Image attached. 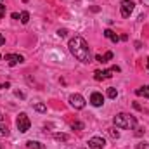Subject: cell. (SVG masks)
I'll return each mask as SVG.
<instances>
[{"label":"cell","mask_w":149,"mask_h":149,"mask_svg":"<svg viewBox=\"0 0 149 149\" xmlns=\"http://www.w3.org/2000/svg\"><path fill=\"white\" fill-rule=\"evenodd\" d=\"M68 49H70L71 56H73L74 59H78L80 63H88L90 57H92V56H90V47H88V43L85 42V38L78 37V35L70 40Z\"/></svg>","instance_id":"6da1fadb"},{"label":"cell","mask_w":149,"mask_h":149,"mask_svg":"<svg viewBox=\"0 0 149 149\" xmlns=\"http://www.w3.org/2000/svg\"><path fill=\"white\" fill-rule=\"evenodd\" d=\"M113 123H114L116 128H128V130H132V128L137 127V118L128 114V113H120V114L114 116Z\"/></svg>","instance_id":"7a4b0ae2"},{"label":"cell","mask_w":149,"mask_h":149,"mask_svg":"<svg viewBox=\"0 0 149 149\" xmlns=\"http://www.w3.org/2000/svg\"><path fill=\"white\" fill-rule=\"evenodd\" d=\"M16 125H17V130L21 134H26L30 130V127H31V121H30V118H28L26 113H19V116L16 120Z\"/></svg>","instance_id":"3957f363"},{"label":"cell","mask_w":149,"mask_h":149,"mask_svg":"<svg viewBox=\"0 0 149 149\" xmlns=\"http://www.w3.org/2000/svg\"><path fill=\"white\" fill-rule=\"evenodd\" d=\"M134 9H135V3L132 0H123L121 5H120V10H121L123 17H130V14L134 12Z\"/></svg>","instance_id":"277c9868"},{"label":"cell","mask_w":149,"mask_h":149,"mask_svg":"<svg viewBox=\"0 0 149 149\" xmlns=\"http://www.w3.org/2000/svg\"><path fill=\"white\" fill-rule=\"evenodd\" d=\"M70 104H71V108H74V109H83L85 108V99L80 94H71L70 95Z\"/></svg>","instance_id":"5b68a950"},{"label":"cell","mask_w":149,"mask_h":149,"mask_svg":"<svg viewBox=\"0 0 149 149\" xmlns=\"http://www.w3.org/2000/svg\"><path fill=\"white\" fill-rule=\"evenodd\" d=\"M88 148L90 149H104L106 148V141L102 137H92V139H88Z\"/></svg>","instance_id":"8992f818"},{"label":"cell","mask_w":149,"mask_h":149,"mask_svg":"<svg viewBox=\"0 0 149 149\" xmlns=\"http://www.w3.org/2000/svg\"><path fill=\"white\" fill-rule=\"evenodd\" d=\"M5 61H7L9 66H16V64H21L24 61V57L19 56V54H7L5 56Z\"/></svg>","instance_id":"52a82bcc"},{"label":"cell","mask_w":149,"mask_h":149,"mask_svg":"<svg viewBox=\"0 0 149 149\" xmlns=\"http://www.w3.org/2000/svg\"><path fill=\"white\" fill-rule=\"evenodd\" d=\"M90 104L95 106V108H101V106L104 104V95H102L101 92H92V95H90Z\"/></svg>","instance_id":"ba28073f"},{"label":"cell","mask_w":149,"mask_h":149,"mask_svg":"<svg viewBox=\"0 0 149 149\" xmlns=\"http://www.w3.org/2000/svg\"><path fill=\"white\" fill-rule=\"evenodd\" d=\"M113 70H106V71H95L94 73V78L97 80V81H101V80H108V78H111L113 76Z\"/></svg>","instance_id":"9c48e42d"},{"label":"cell","mask_w":149,"mask_h":149,"mask_svg":"<svg viewBox=\"0 0 149 149\" xmlns=\"http://www.w3.org/2000/svg\"><path fill=\"white\" fill-rule=\"evenodd\" d=\"M26 146H28V149H45V146L38 141H28Z\"/></svg>","instance_id":"30bf717a"},{"label":"cell","mask_w":149,"mask_h":149,"mask_svg":"<svg viewBox=\"0 0 149 149\" xmlns=\"http://www.w3.org/2000/svg\"><path fill=\"white\" fill-rule=\"evenodd\" d=\"M104 37L109 38V40H111V42H114V43H116V42L120 40V37H118V35H116L114 31H111V30H106V31H104Z\"/></svg>","instance_id":"8fae6325"},{"label":"cell","mask_w":149,"mask_h":149,"mask_svg":"<svg viewBox=\"0 0 149 149\" xmlns=\"http://www.w3.org/2000/svg\"><path fill=\"white\" fill-rule=\"evenodd\" d=\"M135 94H137V95H144V97H148V99H149V85L137 88V90H135Z\"/></svg>","instance_id":"7c38bea8"},{"label":"cell","mask_w":149,"mask_h":149,"mask_svg":"<svg viewBox=\"0 0 149 149\" xmlns=\"http://www.w3.org/2000/svg\"><path fill=\"white\" fill-rule=\"evenodd\" d=\"M9 135V128L7 125H3V121H0V137H7Z\"/></svg>","instance_id":"4fadbf2b"},{"label":"cell","mask_w":149,"mask_h":149,"mask_svg":"<svg viewBox=\"0 0 149 149\" xmlns=\"http://www.w3.org/2000/svg\"><path fill=\"white\" fill-rule=\"evenodd\" d=\"M33 108H35V111H38V113H47V106L42 104V102H37Z\"/></svg>","instance_id":"5bb4252c"},{"label":"cell","mask_w":149,"mask_h":149,"mask_svg":"<svg viewBox=\"0 0 149 149\" xmlns=\"http://www.w3.org/2000/svg\"><path fill=\"white\" fill-rule=\"evenodd\" d=\"M116 95H118V90H116L114 87H109V88H108V97H109V99H116Z\"/></svg>","instance_id":"9a60e30c"},{"label":"cell","mask_w":149,"mask_h":149,"mask_svg":"<svg viewBox=\"0 0 149 149\" xmlns=\"http://www.w3.org/2000/svg\"><path fill=\"white\" fill-rule=\"evenodd\" d=\"M71 128H73V130H83L85 125H83L81 121H74V123H71Z\"/></svg>","instance_id":"2e32d148"},{"label":"cell","mask_w":149,"mask_h":149,"mask_svg":"<svg viewBox=\"0 0 149 149\" xmlns=\"http://www.w3.org/2000/svg\"><path fill=\"white\" fill-rule=\"evenodd\" d=\"M19 19H21V23H23V24H26V23L30 21V14L24 10V12H21V17H19Z\"/></svg>","instance_id":"e0dca14e"},{"label":"cell","mask_w":149,"mask_h":149,"mask_svg":"<svg viewBox=\"0 0 149 149\" xmlns=\"http://www.w3.org/2000/svg\"><path fill=\"white\" fill-rule=\"evenodd\" d=\"M54 139H56V141H68V139H70V135H66V134H56V135H54Z\"/></svg>","instance_id":"ac0fdd59"},{"label":"cell","mask_w":149,"mask_h":149,"mask_svg":"<svg viewBox=\"0 0 149 149\" xmlns=\"http://www.w3.org/2000/svg\"><path fill=\"white\" fill-rule=\"evenodd\" d=\"M109 135H111L113 139H118V137H120V132H118L116 128H109Z\"/></svg>","instance_id":"d6986e66"},{"label":"cell","mask_w":149,"mask_h":149,"mask_svg":"<svg viewBox=\"0 0 149 149\" xmlns=\"http://www.w3.org/2000/svg\"><path fill=\"white\" fill-rule=\"evenodd\" d=\"M102 57H104V63H109V61L113 59V52H106Z\"/></svg>","instance_id":"ffe728a7"},{"label":"cell","mask_w":149,"mask_h":149,"mask_svg":"<svg viewBox=\"0 0 149 149\" xmlns=\"http://www.w3.org/2000/svg\"><path fill=\"white\" fill-rule=\"evenodd\" d=\"M3 16H5V5H3V3H0V19H2Z\"/></svg>","instance_id":"44dd1931"},{"label":"cell","mask_w":149,"mask_h":149,"mask_svg":"<svg viewBox=\"0 0 149 149\" xmlns=\"http://www.w3.org/2000/svg\"><path fill=\"white\" fill-rule=\"evenodd\" d=\"M66 33H68L66 30H59V31H57V35H59V37H66Z\"/></svg>","instance_id":"7402d4cb"},{"label":"cell","mask_w":149,"mask_h":149,"mask_svg":"<svg viewBox=\"0 0 149 149\" xmlns=\"http://www.w3.org/2000/svg\"><path fill=\"white\" fill-rule=\"evenodd\" d=\"M95 61H97V63H104V57H102V56H99V54H97V56H95Z\"/></svg>","instance_id":"603a6c76"},{"label":"cell","mask_w":149,"mask_h":149,"mask_svg":"<svg viewBox=\"0 0 149 149\" xmlns=\"http://www.w3.org/2000/svg\"><path fill=\"white\" fill-rule=\"evenodd\" d=\"M19 17H21V16H19L17 12H12V19H19Z\"/></svg>","instance_id":"cb8c5ba5"},{"label":"cell","mask_w":149,"mask_h":149,"mask_svg":"<svg viewBox=\"0 0 149 149\" xmlns=\"http://www.w3.org/2000/svg\"><path fill=\"white\" fill-rule=\"evenodd\" d=\"M0 45H5V38L2 37V33H0Z\"/></svg>","instance_id":"d4e9b609"},{"label":"cell","mask_w":149,"mask_h":149,"mask_svg":"<svg viewBox=\"0 0 149 149\" xmlns=\"http://www.w3.org/2000/svg\"><path fill=\"white\" fill-rule=\"evenodd\" d=\"M16 95H17V97H21V99H23V97H24V94H23V92H19V90H17V92H16Z\"/></svg>","instance_id":"484cf974"},{"label":"cell","mask_w":149,"mask_h":149,"mask_svg":"<svg viewBox=\"0 0 149 149\" xmlns=\"http://www.w3.org/2000/svg\"><path fill=\"white\" fill-rule=\"evenodd\" d=\"M0 121H3V114L2 113H0Z\"/></svg>","instance_id":"4316f807"},{"label":"cell","mask_w":149,"mask_h":149,"mask_svg":"<svg viewBox=\"0 0 149 149\" xmlns=\"http://www.w3.org/2000/svg\"><path fill=\"white\" fill-rule=\"evenodd\" d=\"M148 70H149V57H148Z\"/></svg>","instance_id":"83f0119b"},{"label":"cell","mask_w":149,"mask_h":149,"mask_svg":"<svg viewBox=\"0 0 149 149\" xmlns=\"http://www.w3.org/2000/svg\"><path fill=\"white\" fill-rule=\"evenodd\" d=\"M0 149H3V144H0Z\"/></svg>","instance_id":"f1b7e54d"},{"label":"cell","mask_w":149,"mask_h":149,"mask_svg":"<svg viewBox=\"0 0 149 149\" xmlns=\"http://www.w3.org/2000/svg\"><path fill=\"white\" fill-rule=\"evenodd\" d=\"M0 59H2V57H0Z\"/></svg>","instance_id":"f546056e"},{"label":"cell","mask_w":149,"mask_h":149,"mask_svg":"<svg viewBox=\"0 0 149 149\" xmlns=\"http://www.w3.org/2000/svg\"><path fill=\"white\" fill-rule=\"evenodd\" d=\"M88 149H90V148H88Z\"/></svg>","instance_id":"4dcf8cb0"}]
</instances>
